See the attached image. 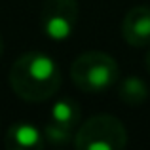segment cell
Here are the masks:
<instances>
[{
	"instance_id": "obj_9",
	"label": "cell",
	"mask_w": 150,
	"mask_h": 150,
	"mask_svg": "<svg viewBox=\"0 0 150 150\" xmlns=\"http://www.w3.org/2000/svg\"><path fill=\"white\" fill-rule=\"evenodd\" d=\"M144 67H146V70L150 74V46H148V51H146V57H144Z\"/></svg>"
},
{
	"instance_id": "obj_3",
	"label": "cell",
	"mask_w": 150,
	"mask_h": 150,
	"mask_svg": "<svg viewBox=\"0 0 150 150\" xmlns=\"http://www.w3.org/2000/svg\"><path fill=\"white\" fill-rule=\"evenodd\" d=\"M127 143L124 124L112 114H95L78 125L72 144L78 150H122Z\"/></svg>"
},
{
	"instance_id": "obj_1",
	"label": "cell",
	"mask_w": 150,
	"mask_h": 150,
	"mask_svg": "<svg viewBox=\"0 0 150 150\" xmlns=\"http://www.w3.org/2000/svg\"><path fill=\"white\" fill-rule=\"evenodd\" d=\"M15 95L29 103H44L61 88L59 65L46 53L29 51L11 65L8 74Z\"/></svg>"
},
{
	"instance_id": "obj_4",
	"label": "cell",
	"mask_w": 150,
	"mask_h": 150,
	"mask_svg": "<svg viewBox=\"0 0 150 150\" xmlns=\"http://www.w3.org/2000/svg\"><path fill=\"white\" fill-rule=\"evenodd\" d=\"M78 17H80V6L76 0H44L42 4V30L53 42L67 40L76 29Z\"/></svg>"
},
{
	"instance_id": "obj_8",
	"label": "cell",
	"mask_w": 150,
	"mask_h": 150,
	"mask_svg": "<svg viewBox=\"0 0 150 150\" xmlns=\"http://www.w3.org/2000/svg\"><path fill=\"white\" fill-rule=\"evenodd\" d=\"M118 97L127 106H141L148 99V86L139 76H125L118 86Z\"/></svg>"
},
{
	"instance_id": "obj_5",
	"label": "cell",
	"mask_w": 150,
	"mask_h": 150,
	"mask_svg": "<svg viewBox=\"0 0 150 150\" xmlns=\"http://www.w3.org/2000/svg\"><path fill=\"white\" fill-rule=\"evenodd\" d=\"M78 124H80L78 103L69 97L59 99L50 110V120L44 127V139L53 146H65L72 143Z\"/></svg>"
},
{
	"instance_id": "obj_6",
	"label": "cell",
	"mask_w": 150,
	"mask_h": 150,
	"mask_svg": "<svg viewBox=\"0 0 150 150\" xmlns=\"http://www.w3.org/2000/svg\"><path fill=\"white\" fill-rule=\"evenodd\" d=\"M122 36L133 48L150 46V8L135 6L122 21Z\"/></svg>"
},
{
	"instance_id": "obj_2",
	"label": "cell",
	"mask_w": 150,
	"mask_h": 150,
	"mask_svg": "<svg viewBox=\"0 0 150 150\" xmlns=\"http://www.w3.org/2000/svg\"><path fill=\"white\" fill-rule=\"evenodd\" d=\"M74 86L86 93H103L120 80V67L112 55L105 51H86L70 65Z\"/></svg>"
},
{
	"instance_id": "obj_10",
	"label": "cell",
	"mask_w": 150,
	"mask_h": 150,
	"mask_svg": "<svg viewBox=\"0 0 150 150\" xmlns=\"http://www.w3.org/2000/svg\"><path fill=\"white\" fill-rule=\"evenodd\" d=\"M2 51H4V42H2V36H0V55H2Z\"/></svg>"
},
{
	"instance_id": "obj_7",
	"label": "cell",
	"mask_w": 150,
	"mask_h": 150,
	"mask_svg": "<svg viewBox=\"0 0 150 150\" xmlns=\"http://www.w3.org/2000/svg\"><path fill=\"white\" fill-rule=\"evenodd\" d=\"M44 141V133L29 122H15L6 131V146L10 150H40Z\"/></svg>"
}]
</instances>
